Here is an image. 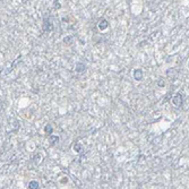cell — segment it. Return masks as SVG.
<instances>
[{
  "label": "cell",
  "mask_w": 189,
  "mask_h": 189,
  "mask_svg": "<svg viewBox=\"0 0 189 189\" xmlns=\"http://www.w3.org/2000/svg\"><path fill=\"white\" fill-rule=\"evenodd\" d=\"M172 104L173 105H176L177 108H180L181 105H182V103H184V97H182V95L180 94V93H176V94L172 96Z\"/></svg>",
  "instance_id": "6da1fadb"
},
{
  "label": "cell",
  "mask_w": 189,
  "mask_h": 189,
  "mask_svg": "<svg viewBox=\"0 0 189 189\" xmlns=\"http://www.w3.org/2000/svg\"><path fill=\"white\" fill-rule=\"evenodd\" d=\"M43 31L44 32H52L53 31V24L50 22V19L48 18H44V21H43Z\"/></svg>",
  "instance_id": "7a4b0ae2"
},
{
  "label": "cell",
  "mask_w": 189,
  "mask_h": 189,
  "mask_svg": "<svg viewBox=\"0 0 189 189\" xmlns=\"http://www.w3.org/2000/svg\"><path fill=\"white\" fill-rule=\"evenodd\" d=\"M109 27V22L105 19V18H102L100 22H98V29L101 30V31H104V30H106Z\"/></svg>",
  "instance_id": "3957f363"
},
{
  "label": "cell",
  "mask_w": 189,
  "mask_h": 189,
  "mask_svg": "<svg viewBox=\"0 0 189 189\" xmlns=\"http://www.w3.org/2000/svg\"><path fill=\"white\" fill-rule=\"evenodd\" d=\"M134 78L136 81H142L143 79V70L142 69H135L134 70Z\"/></svg>",
  "instance_id": "277c9868"
},
{
  "label": "cell",
  "mask_w": 189,
  "mask_h": 189,
  "mask_svg": "<svg viewBox=\"0 0 189 189\" xmlns=\"http://www.w3.org/2000/svg\"><path fill=\"white\" fill-rule=\"evenodd\" d=\"M85 69H86V65L83 63H77L75 66V71L77 73H83Z\"/></svg>",
  "instance_id": "5b68a950"
},
{
  "label": "cell",
  "mask_w": 189,
  "mask_h": 189,
  "mask_svg": "<svg viewBox=\"0 0 189 189\" xmlns=\"http://www.w3.org/2000/svg\"><path fill=\"white\" fill-rule=\"evenodd\" d=\"M49 142H50L51 145H56L59 142V137L57 135H50L49 136Z\"/></svg>",
  "instance_id": "8992f818"
},
{
  "label": "cell",
  "mask_w": 189,
  "mask_h": 189,
  "mask_svg": "<svg viewBox=\"0 0 189 189\" xmlns=\"http://www.w3.org/2000/svg\"><path fill=\"white\" fill-rule=\"evenodd\" d=\"M74 151L76 152V153H82L83 151H84V147H83V145L81 144V143H76V144H74Z\"/></svg>",
  "instance_id": "52a82bcc"
},
{
  "label": "cell",
  "mask_w": 189,
  "mask_h": 189,
  "mask_svg": "<svg viewBox=\"0 0 189 189\" xmlns=\"http://www.w3.org/2000/svg\"><path fill=\"white\" fill-rule=\"evenodd\" d=\"M29 188H31V189H37V188H40V184H39L37 181H35V180H32L31 182L29 184Z\"/></svg>",
  "instance_id": "ba28073f"
},
{
  "label": "cell",
  "mask_w": 189,
  "mask_h": 189,
  "mask_svg": "<svg viewBox=\"0 0 189 189\" xmlns=\"http://www.w3.org/2000/svg\"><path fill=\"white\" fill-rule=\"evenodd\" d=\"M44 132H47V134L51 135V132H52V126H51L50 124H48L47 126L44 127Z\"/></svg>",
  "instance_id": "9c48e42d"
},
{
  "label": "cell",
  "mask_w": 189,
  "mask_h": 189,
  "mask_svg": "<svg viewBox=\"0 0 189 189\" xmlns=\"http://www.w3.org/2000/svg\"><path fill=\"white\" fill-rule=\"evenodd\" d=\"M156 84H158V86H160V87H163V86L165 85V82H164V81H163L162 78H160V79H158V82H156Z\"/></svg>",
  "instance_id": "30bf717a"
},
{
  "label": "cell",
  "mask_w": 189,
  "mask_h": 189,
  "mask_svg": "<svg viewBox=\"0 0 189 189\" xmlns=\"http://www.w3.org/2000/svg\"><path fill=\"white\" fill-rule=\"evenodd\" d=\"M188 65H189V63H188Z\"/></svg>",
  "instance_id": "8fae6325"
}]
</instances>
